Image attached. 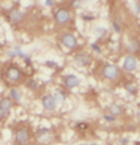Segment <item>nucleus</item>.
<instances>
[{"mask_svg":"<svg viewBox=\"0 0 140 145\" xmlns=\"http://www.w3.org/2000/svg\"><path fill=\"white\" fill-rule=\"evenodd\" d=\"M55 20L60 25L67 24V22L71 20V12H69V10L66 9V8L58 9V10L55 12Z\"/></svg>","mask_w":140,"mask_h":145,"instance_id":"3","label":"nucleus"},{"mask_svg":"<svg viewBox=\"0 0 140 145\" xmlns=\"http://www.w3.org/2000/svg\"><path fill=\"white\" fill-rule=\"evenodd\" d=\"M9 19L14 22H21L25 19V12L21 11L20 9L14 8L9 11Z\"/></svg>","mask_w":140,"mask_h":145,"instance_id":"9","label":"nucleus"},{"mask_svg":"<svg viewBox=\"0 0 140 145\" xmlns=\"http://www.w3.org/2000/svg\"><path fill=\"white\" fill-rule=\"evenodd\" d=\"M119 73H120V71H119L118 66L111 65V63L105 65L104 67H103V70H102L103 77L107 78V80H109V81H114L115 78H118Z\"/></svg>","mask_w":140,"mask_h":145,"instance_id":"1","label":"nucleus"},{"mask_svg":"<svg viewBox=\"0 0 140 145\" xmlns=\"http://www.w3.org/2000/svg\"><path fill=\"white\" fill-rule=\"evenodd\" d=\"M11 105H12V101L10 97H4L0 99V117H1L3 119L9 117Z\"/></svg>","mask_w":140,"mask_h":145,"instance_id":"4","label":"nucleus"},{"mask_svg":"<svg viewBox=\"0 0 140 145\" xmlns=\"http://www.w3.org/2000/svg\"><path fill=\"white\" fill-rule=\"evenodd\" d=\"M113 26H114V30H115V32H120L122 31V29H120V25H118L116 22H113Z\"/></svg>","mask_w":140,"mask_h":145,"instance_id":"19","label":"nucleus"},{"mask_svg":"<svg viewBox=\"0 0 140 145\" xmlns=\"http://www.w3.org/2000/svg\"><path fill=\"white\" fill-rule=\"evenodd\" d=\"M45 4L47 5V6H52V5H53V1H46Z\"/></svg>","mask_w":140,"mask_h":145,"instance_id":"25","label":"nucleus"},{"mask_svg":"<svg viewBox=\"0 0 140 145\" xmlns=\"http://www.w3.org/2000/svg\"><path fill=\"white\" fill-rule=\"evenodd\" d=\"M46 65L51 66V67H56V63H55V62H52V61H47V62H46Z\"/></svg>","mask_w":140,"mask_h":145,"instance_id":"24","label":"nucleus"},{"mask_svg":"<svg viewBox=\"0 0 140 145\" xmlns=\"http://www.w3.org/2000/svg\"><path fill=\"white\" fill-rule=\"evenodd\" d=\"M92 47H93V50H94L96 52H98V54H101V48H99V46H97L96 44H93V45H92Z\"/></svg>","mask_w":140,"mask_h":145,"instance_id":"22","label":"nucleus"},{"mask_svg":"<svg viewBox=\"0 0 140 145\" xmlns=\"http://www.w3.org/2000/svg\"><path fill=\"white\" fill-rule=\"evenodd\" d=\"M105 30L103 27H97V30H96V34H99V35H102V34H104Z\"/></svg>","mask_w":140,"mask_h":145,"instance_id":"21","label":"nucleus"},{"mask_svg":"<svg viewBox=\"0 0 140 145\" xmlns=\"http://www.w3.org/2000/svg\"><path fill=\"white\" fill-rule=\"evenodd\" d=\"M10 98H11V99H14V101H16V102H19L20 99H21V93H20L18 89L12 88V89L10 91Z\"/></svg>","mask_w":140,"mask_h":145,"instance_id":"14","label":"nucleus"},{"mask_svg":"<svg viewBox=\"0 0 140 145\" xmlns=\"http://www.w3.org/2000/svg\"><path fill=\"white\" fill-rule=\"evenodd\" d=\"M42 105H44V108L46 110H55L56 105H57V103H56L55 98H53V95H45L44 98H42Z\"/></svg>","mask_w":140,"mask_h":145,"instance_id":"10","label":"nucleus"},{"mask_svg":"<svg viewBox=\"0 0 140 145\" xmlns=\"http://www.w3.org/2000/svg\"><path fill=\"white\" fill-rule=\"evenodd\" d=\"M128 50L135 54V52H139V41L138 40H131L130 44L128 45Z\"/></svg>","mask_w":140,"mask_h":145,"instance_id":"13","label":"nucleus"},{"mask_svg":"<svg viewBox=\"0 0 140 145\" xmlns=\"http://www.w3.org/2000/svg\"><path fill=\"white\" fill-rule=\"evenodd\" d=\"M136 12H138V14H139V3H138V4H136Z\"/></svg>","mask_w":140,"mask_h":145,"instance_id":"27","label":"nucleus"},{"mask_svg":"<svg viewBox=\"0 0 140 145\" xmlns=\"http://www.w3.org/2000/svg\"><path fill=\"white\" fill-rule=\"evenodd\" d=\"M26 86L30 88V89H32V91H35V89H37V87H39V84H37V82H36L35 80H29V82L26 83Z\"/></svg>","mask_w":140,"mask_h":145,"instance_id":"17","label":"nucleus"},{"mask_svg":"<svg viewBox=\"0 0 140 145\" xmlns=\"http://www.w3.org/2000/svg\"><path fill=\"white\" fill-rule=\"evenodd\" d=\"M136 145H139V143H136Z\"/></svg>","mask_w":140,"mask_h":145,"instance_id":"29","label":"nucleus"},{"mask_svg":"<svg viewBox=\"0 0 140 145\" xmlns=\"http://www.w3.org/2000/svg\"><path fill=\"white\" fill-rule=\"evenodd\" d=\"M104 119H105L107 121H114V120H115V118H114V117H112V115L105 114V115H104Z\"/></svg>","mask_w":140,"mask_h":145,"instance_id":"20","label":"nucleus"},{"mask_svg":"<svg viewBox=\"0 0 140 145\" xmlns=\"http://www.w3.org/2000/svg\"><path fill=\"white\" fill-rule=\"evenodd\" d=\"M82 4H83L82 1H73V3H72V5L75 6V8H78V6H81Z\"/></svg>","mask_w":140,"mask_h":145,"instance_id":"23","label":"nucleus"},{"mask_svg":"<svg viewBox=\"0 0 140 145\" xmlns=\"http://www.w3.org/2000/svg\"><path fill=\"white\" fill-rule=\"evenodd\" d=\"M136 66H138V61H136L135 56H133V55L126 56L124 60V63H123V68L128 72H133L136 68Z\"/></svg>","mask_w":140,"mask_h":145,"instance_id":"7","label":"nucleus"},{"mask_svg":"<svg viewBox=\"0 0 140 145\" xmlns=\"http://www.w3.org/2000/svg\"><path fill=\"white\" fill-rule=\"evenodd\" d=\"M109 112H111L112 117H118V115H122V114H123L124 109H123L122 105L114 103V104H112L111 107H109Z\"/></svg>","mask_w":140,"mask_h":145,"instance_id":"12","label":"nucleus"},{"mask_svg":"<svg viewBox=\"0 0 140 145\" xmlns=\"http://www.w3.org/2000/svg\"><path fill=\"white\" fill-rule=\"evenodd\" d=\"M125 88L130 94H136V92H138V88H136V86L134 83H126Z\"/></svg>","mask_w":140,"mask_h":145,"instance_id":"15","label":"nucleus"},{"mask_svg":"<svg viewBox=\"0 0 140 145\" xmlns=\"http://www.w3.org/2000/svg\"><path fill=\"white\" fill-rule=\"evenodd\" d=\"M15 139L19 145H25L30 140V131L26 129V128H21V129H19L16 131Z\"/></svg>","mask_w":140,"mask_h":145,"instance_id":"6","label":"nucleus"},{"mask_svg":"<svg viewBox=\"0 0 140 145\" xmlns=\"http://www.w3.org/2000/svg\"><path fill=\"white\" fill-rule=\"evenodd\" d=\"M77 128L79 130H86L88 128V124H86V123H78L77 124Z\"/></svg>","mask_w":140,"mask_h":145,"instance_id":"18","label":"nucleus"},{"mask_svg":"<svg viewBox=\"0 0 140 145\" xmlns=\"http://www.w3.org/2000/svg\"><path fill=\"white\" fill-rule=\"evenodd\" d=\"M61 42L63 44V46H66L67 48H75L77 46V39L76 36L71 34V32H66L61 36Z\"/></svg>","mask_w":140,"mask_h":145,"instance_id":"5","label":"nucleus"},{"mask_svg":"<svg viewBox=\"0 0 140 145\" xmlns=\"http://www.w3.org/2000/svg\"><path fill=\"white\" fill-rule=\"evenodd\" d=\"M91 145H97V144H91Z\"/></svg>","mask_w":140,"mask_h":145,"instance_id":"28","label":"nucleus"},{"mask_svg":"<svg viewBox=\"0 0 140 145\" xmlns=\"http://www.w3.org/2000/svg\"><path fill=\"white\" fill-rule=\"evenodd\" d=\"M53 98H55V101H56V103H62L63 101H65V98H66V95L62 93V92H56L55 95H53Z\"/></svg>","mask_w":140,"mask_h":145,"instance_id":"16","label":"nucleus"},{"mask_svg":"<svg viewBox=\"0 0 140 145\" xmlns=\"http://www.w3.org/2000/svg\"><path fill=\"white\" fill-rule=\"evenodd\" d=\"M24 77V72L21 71V68H19L18 66H10L6 70V78L11 82H20Z\"/></svg>","mask_w":140,"mask_h":145,"instance_id":"2","label":"nucleus"},{"mask_svg":"<svg viewBox=\"0 0 140 145\" xmlns=\"http://www.w3.org/2000/svg\"><path fill=\"white\" fill-rule=\"evenodd\" d=\"M75 62L79 67H86V66H88L91 63V56L88 54H86V52H79L78 55H76Z\"/></svg>","mask_w":140,"mask_h":145,"instance_id":"8","label":"nucleus"},{"mask_svg":"<svg viewBox=\"0 0 140 145\" xmlns=\"http://www.w3.org/2000/svg\"><path fill=\"white\" fill-rule=\"evenodd\" d=\"M79 83H81V81H79V78L76 74H67V76H66V78H65V86L68 88V89L77 87Z\"/></svg>","mask_w":140,"mask_h":145,"instance_id":"11","label":"nucleus"},{"mask_svg":"<svg viewBox=\"0 0 140 145\" xmlns=\"http://www.w3.org/2000/svg\"><path fill=\"white\" fill-rule=\"evenodd\" d=\"M128 141H129V139L126 138V139H122V140H120V143H122V144H124V143H128Z\"/></svg>","mask_w":140,"mask_h":145,"instance_id":"26","label":"nucleus"}]
</instances>
